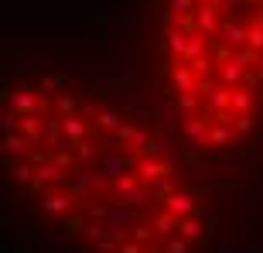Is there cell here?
Here are the masks:
<instances>
[{"instance_id":"cell-1","label":"cell","mask_w":263,"mask_h":253,"mask_svg":"<svg viewBox=\"0 0 263 253\" xmlns=\"http://www.w3.org/2000/svg\"><path fill=\"white\" fill-rule=\"evenodd\" d=\"M167 96L195 147L222 151L253 130L263 93V0H164Z\"/></svg>"}]
</instances>
